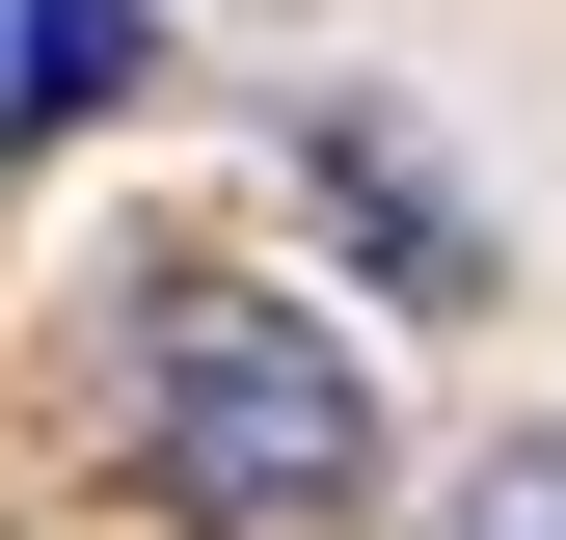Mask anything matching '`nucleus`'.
I'll return each mask as SVG.
<instances>
[{
  "label": "nucleus",
  "instance_id": "nucleus-3",
  "mask_svg": "<svg viewBox=\"0 0 566 540\" xmlns=\"http://www.w3.org/2000/svg\"><path fill=\"white\" fill-rule=\"evenodd\" d=\"M135 54H163V0H28V28H0V163L82 135V108H135Z\"/></svg>",
  "mask_w": 566,
  "mask_h": 540
},
{
  "label": "nucleus",
  "instance_id": "nucleus-4",
  "mask_svg": "<svg viewBox=\"0 0 566 540\" xmlns=\"http://www.w3.org/2000/svg\"><path fill=\"white\" fill-rule=\"evenodd\" d=\"M432 540H566V433H513V459H459V513Z\"/></svg>",
  "mask_w": 566,
  "mask_h": 540
},
{
  "label": "nucleus",
  "instance_id": "nucleus-1",
  "mask_svg": "<svg viewBox=\"0 0 566 540\" xmlns=\"http://www.w3.org/2000/svg\"><path fill=\"white\" fill-rule=\"evenodd\" d=\"M135 487H163L189 540H350L405 487V433H378V352H350L324 298H270V270H135Z\"/></svg>",
  "mask_w": 566,
  "mask_h": 540
},
{
  "label": "nucleus",
  "instance_id": "nucleus-2",
  "mask_svg": "<svg viewBox=\"0 0 566 540\" xmlns=\"http://www.w3.org/2000/svg\"><path fill=\"white\" fill-rule=\"evenodd\" d=\"M297 189H324V217H350V243H378V298H432V324L485 298V217H459V189H432V163H405V135H378V108H350V82L297 108Z\"/></svg>",
  "mask_w": 566,
  "mask_h": 540
}]
</instances>
